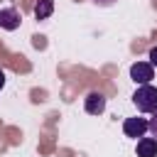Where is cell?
Segmentation results:
<instances>
[{
  "label": "cell",
  "instance_id": "6da1fadb",
  "mask_svg": "<svg viewBox=\"0 0 157 157\" xmlns=\"http://www.w3.org/2000/svg\"><path fill=\"white\" fill-rule=\"evenodd\" d=\"M132 103L140 113H157V88L152 83L137 86V91L132 93Z\"/></svg>",
  "mask_w": 157,
  "mask_h": 157
},
{
  "label": "cell",
  "instance_id": "277c9868",
  "mask_svg": "<svg viewBox=\"0 0 157 157\" xmlns=\"http://www.w3.org/2000/svg\"><path fill=\"white\" fill-rule=\"evenodd\" d=\"M83 108H86V113H91V115H101V113L105 110V96L98 93V91H91V93L83 98Z\"/></svg>",
  "mask_w": 157,
  "mask_h": 157
},
{
  "label": "cell",
  "instance_id": "8fae6325",
  "mask_svg": "<svg viewBox=\"0 0 157 157\" xmlns=\"http://www.w3.org/2000/svg\"><path fill=\"white\" fill-rule=\"evenodd\" d=\"M96 2H101V5H110L113 0H96Z\"/></svg>",
  "mask_w": 157,
  "mask_h": 157
},
{
  "label": "cell",
  "instance_id": "8992f818",
  "mask_svg": "<svg viewBox=\"0 0 157 157\" xmlns=\"http://www.w3.org/2000/svg\"><path fill=\"white\" fill-rule=\"evenodd\" d=\"M137 157H157V140L155 137H140L137 140Z\"/></svg>",
  "mask_w": 157,
  "mask_h": 157
},
{
  "label": "cell",
  "instance_id": "52a82bcc",
  "mask_svg": "<svg viewBox=\"0 0 157 157\" xmlns=\"http://www.w3.org/2000/svg\"><path fill=\"white\" fill-rule=\"evenodd\" d=\"M52 12H54V0H37L34 2V17L37 20H47V17H52Z\"/></svg>",
  "mask_w": 157,
  "mask_h": 157
},
{
  "label": "cell",
  "instance_id": "30bf717a",
  "mask_svg": "<svg viewBox=\"0 0 157 157\" xmlns=\"http://www.w3.org/2000/svg\"><path fill=\"white\" fill-rule=\"evenodd\" d=\"M2 86H5V74H2V69H0V91H2Z\"/></svg>",
  "mask_w": 157,
  "mask_h": 157
},
{
  "label": "cell",
  "instance_id": "5b68a950",
  "mask_svg": "<svg viewBox=\"0 0 157 157\" xmlns=\"http://www.w3.org/2000/svg\"><path fill=\"white\" fill-rule=\"evenodd\" d=\"M20 22H22V15H20L15 7H2V10H0V27H2V29L12 32V29L20 27Z\"/></svg>",
  "mask_w": 157,
  "mask_h": 157
},
{
  "label": "cell",
  "instance_id": "3957f363",
  "mask_svg": "<svg viewBox=\"0 0 157 157\" xmlns=\"http://www.w3.org/2000/svg\"><path fill=\"white\" fill-rule=\"evenodd\" d=\"M147 130H150V120H145V118H125V123H123V132L135 140L145 137Z\"/></svg>",
  "mask_w": 157,
  "mask_h": 157
},
{
  "label": "cell",
  "instance_id": "9c48e42d",
  "mask_svg": "<svg viewBox=\"0 0 157 157\" xmlns=\"http://www.w3.org/2000/svg\"><path fill=\"white\" fill-rule=\"evenodd\" d=\"M150 64H152V66H157V47H152V49H150Z\"/></svg>",
  "mask_w": 157,
  "mask_h": 157
},
{
  "label": "cell",
  "instance_id": "7a4b0ae2",
  "mask_svg": "<svg viewBox=\"0 0 157 157\" xmlns=\"http://www.w3.org/2000/svg\"><path fill=\"white\" fill-rule=\"evenodd\" d=\"M130 78H132L137 86H145V83H150V81L155 78V66H152L150 61H135V64L130 66Z\"/></svg>",
  "mask_w": 157,
  "mask_h": 157
},
{
  "label": "cell",
  "instance_id": "ba28073f",
  "mask_svg": "<svg viewBox=\"0 0 157 157\" xmlns=\"http://www.w3.org/2000/svg\"><path fill=\"white\" fill-rule=\"evenodd\" d=\"M150 132H152V137L157 140V113H152V118H150Z\"/></svg>",
  "mask_w": 157,
  "mask_h": 157
}]
</instances>
